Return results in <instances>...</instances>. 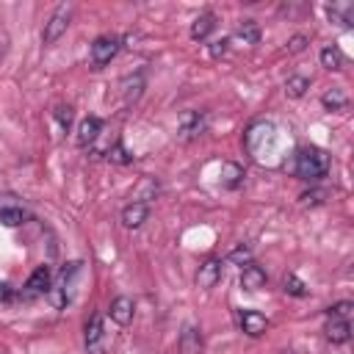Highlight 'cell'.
Returning <instances> with one entry per match:
<instances>
[{"instance_id": "cell-1", "label": "cell", "mask_w": 354, "mask_h": 354, "mask_svg": "<svg viewBox=\"0 0 354 354\" xmlns=\"http://www.w3.org/2000/svg\"><path fill=\"white\" fill-rule=\"evenodd\" d=\"M293 174L304 183H318L321 177H326L329 171V155L321 147H299L293 155Z\"/></svg>"}, {"instance_id": "cell-2", "label": "cell", "mask_w": 354, "mask_h": 354, "mask_svg": "<svg viewBox=\"0 0 354 354\" xmlns=\"http://www.w3.org/2000/svg\"><path fill=\"white\" fill-rule=\"evenodd\" d=\"M80 271H83V263H80V260H72V263H66V266L58 271L55 282H53L50 290H47V296H50V301H53L55 310H64V307L72 301V296H75V282H77Z\"/></svg>"}, {"instance_id": "cell-3", "label": "cell", "mask_w": 354, "mask_h": 354, "mask_svg": "<svg viewBox=\"0 0 354 354\" xmlns=\"http://www.w3.org/2000/svg\"><path fill=\"white\" fill-rule=\"evenodd\" d=\"M69 22H72V6H66V3H61L53 14H50V19L44 22V30H41V41L44 44H55L64 33H66V28H69Z\"/></svg>"}, {"instance_id": "cell-4", "label": "cell", "mask_w": 354, "mask_h": 354, "mask_svg": "<svg viewBox=\"0 0 354 354\" xmlns=\"http://www.w3.org/2000/svg\"><path fill=\"white\" fill-rule=\"evenodd\" d=\"M207 130V113L205 111H183L177 119V136L180 141H194Z\"/></svg>"}, {"instance_id": "cell-5", "label": "cell", "mask_w": 354, "mask_h": 354, "mask_svg": "<svg viewBox=\"0 0 354 354\" xmlns=\"http://www.w3.org/2000/svg\"><path fill=\"white\" fill-rule=\"evenodd\" d=\"M119 50H122V39L119 36H97L91 41V64H94V69L108 66L119 55Z\"/></svg>"}, {"instance_id": "cell-6", "label": "cell", "mask_w": 354, "mask_h": 354, "mask_svg": "<svg viewBox=\"0 0 354 354\" xmlns=\"http://www.w3.org/2000/svg\"><path fill=\"white\" fill-rule=\"evenodd\" d=\"M50 285H53V271H50V266H39V268L28 277V282H25V288H22V293H19V299L33 301V299H39V296H47Z\"/></svg>"}, {"instance_id": "cell-7", "label": "cell", "mask_w": 354, "mask_h": 354, "mask_svg": "<svg viewBox=\"0 0 354 354\" xmlns=\"http://www.w3.org/2000/svg\"><path fill=\"white\" fill-rule=\"evenodd\" d=\"M221 277H224V263L218 257H207L196 271V285L202 290H210V288H216L221 282Z\"/></svg>"}, {"instance_id": "cell-8", "label": "cell", "mask_w": 354, "mask_h": 354, "mask_svg": "<svg viewBox=\"0 0 354 354\" xmlns=\"http://www.w3.org/2000/svg\"><path fill=\"white\" fill-rule=\"evenodd\" d=\"M238 326L249 337H263L268 332V318L263 313H257V310H241L238 313Z\"/></svg>"}, {"instance_id": "cell-9", "label": "cell", "mask_w": 354, "mask_h": 354, "mask_svg": "<svg viewBox=\"0 0 354 354\" xmlns=\"http://www.w3.org/2000/svg\"><path fill=\"white\" fill-rule=\"evenodd\" d=\"M83 337H86V351L88 354H105V346H102L105 332H102V315L100 313H91V318L86 321Z\"/></svg>"}, {"instance_id": "cell-10", "label": "cell", "mask_w": 354, "mask_h": 354, "mask_svg": "<svg viewBox=\"0 0 354 354\" xmlns=\"http://www.w3.org/2000/svg\"><path fill=\"white\" fill-rule=\"evenodd\" d=\"M108 315H111V321H113V324L127 326V324H133L136 301H133L130 296H116V299L111 301V307H108Z\"/></svg>"}, {"instance_id": "cell-11", "label": "cell", "mask_w": 354, "mask_h": 354, "mask_svg": "<svg viewBox=\"0 0 354 354\" xmlns=\"http://www.w3.org/2000/svg\"><path fill=\"white\" fill-rule=\"evenodd\" d=\"M177 348H180V354H202V348H205L202 329H199V326H194V324H188V326L180 332Z\"/></svg>"}, {"instance_id": "cell-12", "label": "cell", "mask_w": 354, "mask_h": 354, "mask_svg": "<svg viewBox=\"0 0 354 354\" xmlns=\"http://www.w3.org/2000/svg\"><path fill=\"white\" fill-rule=\"evenodd\" d=\"M243 177H246V171H243L241 163H235V160H224V163H221V171H218V183H221V188H227V191H238V188L243 185Z\"/></svg>"}, {"instance_id": "cell-13", "label": "cell", "mask_w": 354, "mask_h": 354, "mask_svg": "<svg viewBox=\"0 0 354 354\" xmlns=\"http://www.w3.org/2000/svg\"><path fill=\"white\" fill-rule=\"evenodd\" d=\"M149 218V205L144 202H130L122 207V227L124 230H138Z\"/></svg>"}, {"instance_id": "cell-14", "label": "cell", "mask_w": 354, "mask_h": 354, "mask_svg": "<svg viewBox=\"0 0 354 354\" xmlns=\"http://www.w3.org/2000/svg\"><path fill=\"white\" fill-rule=\"evenodd\" d=\"M326 17L340 25V28H351L354 25V3L348 0H337V3H329L326 6Z\"/></svg>"}, {"instance_id": "cell-15", "label": "cell", "mask_w": 354, "mask_h": 354, "mask_svg": "<svg viewBox=\"0 0 354 354\" xmlns=\"http://www.w3.org/2000/svg\"><path fill=\"white\" fill-rule=\"evenodd\" d=\"M100 130H102V119H100V116H86V119L77 124V136H75L77 147H88V144H94L97 136H100Z\"/></svg>"}, {"instance_id": "cell-16", "label": "cell", "mask_w": 354, "mask_h": 354, "mask_svg": "<svg viewBox=\"0 0 354 354\" xmlns=\"http://www.w3.org/2000/svg\"><path fill=\"white\" fill-rule=\"evenodd\" d=\"M266 282H268V277H266V271H263L257 263H246V266H243V271H241V288H243V290L254 293V290H260Z\"/></svg>"}, {"instance_id": "cell-17", "label": "cell", "mask_w": 354, "mask_h": 354, "mask_svg": "<svg viewBox=\"0 0 354 354\" xmlns=\"http://www.w3.org/2000/svg\"><path fill=\"white\" fill-rule=\"evenodd\" d=\"M326 340L332 343V346H340V343H348V337H351V324H348V318H329V324H326Z\"/></svg>"}, {"instance_id": "cell-18", "label": "cell", "mask_w": 354, "mask_h": 354, "mask_svg": "<svg viewBox=\"0 0 354 354\" xmlns=\"http://www.w3.org/2000/svg\"><path fill=\"white\" fill-rule=\"evenodd\" d=\"M213 30H216V14H213V11H205V14H199V17L191 22V39H194V41H205Z\"/></svg>"}, {"instance_id": "cell-19", "label": "cell", "mask_w": 354, "mask_h": 354, "mask_svg": "<svg viewBox=\"0 0 354 354\" xmlns=\"http://www.w3.org/2000/svg\"><path fill=\"white\" fill-rule=\"evenodd\" d=\"M321 66L329 69V72H340V69L346 66V55H343V50H340L337 44H326V47L321 50Z\"/></svg>"}, {"instance_id": "cell-20", "label": "cell", "mask_w": 354, "mask_h": 354, "mask_svg": "<svg viewBox=\"0 0 354 354\" xmlns=\"http://www.w3.org/2000/svg\"><path fill=\"white\" fill-rule=\"evenodd\" d=\"M321 105H324L329 113H343V111L348 108V94H346L343 88H329V91H324Z\"/></svg>"}, {"instance_id": "cell-21", "label": "cell", "mask_w": 354, "mask_h": 354, "mask_svg": "<svg viewBox=\"0 0 354 354\" xmlns=\"http://www.w3.org/2000/svg\"><path fill=\"white\" fill-rule=\"evenodd\" d=\"M141 88H144V75H141V72H136L133 77H124V80H122V97H124V102H127V105L136 102V100L141 97Z\"/></svg>"}, {"instance_id": "cell-22", "label": "cell", "mask_w": 354, "mask_h": 354, "mask_svg": "<svg viewBox=\"0 0 354 354\" xmlns=\"http://www.w3.org/2000/svg\"><path fill=\"white\" fill-rule=\"evenodd\" d=\"M158 194H160L158 180H155V177H144V180L138 183V188H136V199H133V202H144V205H149V199H155Z\"/></svg>"}, {"instance_id": "cell-23", "label": "cell", "mask_w": 354, "mask_h": 354, "mask_svg": "<svg viewBox=\"0 0 354 354\" xmlns=\"http://www.w3.org/2000/svg\"><path fill=\"white\" fill-rule=\"evenodd\" d=\"M307 88H310V77H304V75H290V77L285 80V94H288L290 100L304 97Z\"/></svg>"}, {"instance_id": "cell-24", "label": "cell", "mask_w": 354, "mask_h": 354, "mask_svg": "<svg viewBox=\"0 0 354 354\" xmlns=\"http://www.w3.org/2000/svg\"><path fill=\"white\" fill-rule=\"evenodd\" d=\"M235 33H238V39L243 44H257L260 41V25L254 19H241V25H238Z\"/></svg>"}, {"instance_id": "cell-25", "label": "cell", "mask_w": 354, "mask_h": 354, "mask_svg": "<svg viewBox=\"0 0 354 354\" xmlns=\"http://www.w3.org/2000/svg\"><path fill=\"white\" fill-rule=\"evenodd\" d=\"M282 290L288 293V296H296V299H304L310 290H307V285L296 277V274H285V279H282Z\"/></svg>"}, {"instance_id": "cell-26", "label": "cell", "mask_w": 354, "mask_h": 354, "mask_svg": "<svg viewBox=\"0 0 354 354\" xmlns=\"http://www.w3.org/2000/svg\"><path fill=\"white\" fill-rule=\"evenodd\" d=\"M25 218L28 216L22 207H0V224H6V227H19Z\"/></svg>"}, {"instance_id": "cell-27", "label": "cell", "mask_w": 354, "mask_h": 354, "mask_svg": "<svg viewBox=\"0 0 354 354\" xmlns=\"http://www.w3.org/2000/svg\"><path fill=\"white\" fill-rule=\"evenodd\" d=\"M108 160H113V163H130L133 155L122 147V141H113V144L108 147Z\"/></svg>"}, {"instance_id": "cell-28", "label": "cell", "mask_w": 354, "mask_h": 354, "mask_svg": "<svg viewBox=\"0 0 354 354\" xmlns=\"http://www.w3.org/2000/svg\"><path fill=\"white\" fill-rule=\"evenodd\" d=\"M230 263H235V266H246V263H252V249L246 246V243H238L232 252H230V257H227Z\"/></svg>"}, {"instance_id": "cell-29", "label": "cell", "mask_w": 354, "mask_h": 354, "mask_svg": "<svg viewBox=\"0 0 354 354\" xmlns=\"http://www.w3.org/2000/svg\"><path fill=\"white\" fill-rule=\"evenodd\" d=\"M351 310H354V304H351V301H337V304L326 307V315H329V318H348V315H351Z\"/></svg>"}, {"instance_id": "cell-30", "label": "cell", "mask_w": 354, "mask_h": 354, "mask_svg": "<svg viewBox=\"0 0 354 354\" xmlns=\"http://www.w3.org/2000/svg\"><path fill=\"white\" fill-rule=\"evenodd\" d=\"M307 44H310V39H307V36H301V33H296V36H290V39H288V53H290V55H299V53H304V50H307Z\"/></svg>"}, {"instance_id": "cell-31", "label": "cell", "mask_w": 354, "mask_h": 354, "mask_svg": "<svg viewBox=\"0 0 354 354\" xmlns=\"http://www.w3.org/2000/svg\"><path fill=\"white\" fill-rule=\"evenodd\" d=\"M299 199H301V205H321V202L326 199V191H324V188H310V191H304Z\"/></svg>"}, {"instance_id": "cell-32", "label": "cell", "mask_w": 354, "mask_h": 354, "mask_svg": "<svg viewBox=\"0 0 354 354\" xmlns=\"http://www.w3.org/2000/svg\"><path fill=\"white\" fill-rule=\"evenodd\" d=\"M227 50H230V39H216V41H210V44H207L210 58H224V55H227Z\"/></svg>"}, {"instance_id": "cell-33", "label": "cell", "mask_w": 354, "mask_h": 354, "mask_svg": "<svg viewBox=\"0 0 354 354\" xmlns=\"http://www.w3.org/2000/svg\"><path fill=\"white\" fill-rule=\"evenodd\" d=\"M72 105H55V119H58V124L64 127V130H69V124H72Z\"/></svg>"}, {"instance_id": "cell-34", "label": "cell", "mask_w": 354, "mask_h": 354, "mask_svg": "<svg viewBox=\"0 0 354 354\" xmlns=\"http://www.w3.org/2000/svg\"><path fill=\"white\" fill-rule=\"evenodd\" d=\"M17 299H19V293H17L11 285L0 282V301H3V304H11V301H17Z\"/></svg>"}, {"instance_id": "cell-35", "label": "cell", "mask_w": 354, "mask_h": 354, "mask_svg": "<svg viewBox=\"0 0 354 354\" xmlns=\"http://www.w3.org/2000/svg\"><path fill=\"white\" fill-rule=\"evenodd\" d=\"M282 354H301V351H296V348H285Z\"/></svg>"}]
</instances>
